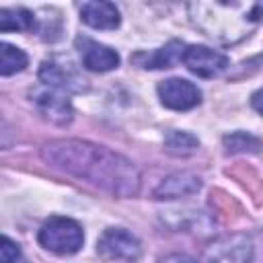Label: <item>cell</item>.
<instances>
[{
	"instance_id": "cell-3",
	"label": "cell",
	"mask_w": 263,
	"mask_h": 263,
	"mask_svg": "<svg viewBox=\"0 0 263 263\" xmlns=\"http://www.w3.org/2000/svg\"><path fill=\"white\" fill-rule=\"evenodd\" d=\"M140 240L123 228H107L97 240V253L111 263H134L140 257Z\"/></svg>"
},
{
	"instance_id": "cell-7",
	"label": "cell",
	"mask_w": 263,
	"mask_h": 263,
	"mask_svg": "<svg viewBox=\"0 0 263 263\" xmlns=\"http://www.w3.org/2000/svg\"><path fill=\"white\" fill-rule=\"evenodd\" d=\"M39 78L41 82L53 86V88H62V90H80L82 88V78L74 72L72 64H62L58 60H45L41 64L39 70Z\"/></svg>"
},
{
	"instance_id": "cell-10",
	"label": "cell",
	"mask_w": 263,
	"mask_h": 263,
	"mask_svg": "<svg viewBox=\"0 0 263 263\" xmlns=\"http://www.w3.org/2000/svg\"><path fill=\"white\" fill-rule=\"evenodd\" d=\"M37 107L39 111L53 123H68L72 119V107L66 97H60L55 92H41L37 95Z\"/></svg>"
},
{
	"instance_id": "cell-1",
	"label": "cell",
	"mask_w": 263,
	"mask_h": 263,
	"mask_svg": "<svg viewBox=\"0 0 263 263\" xmlns=\"http://www.w3.org/2000/svg\"><path fill=\"white\" fill-rule=\"evenodd\" d=\"M47 164L84 179L113 195L132 197L140 189V173L125 156L84 140H53L43 146Z\"/></svg>"
},
{
	"instance_id": "cell-13",
	"label": "cell",
	"mask_w": 263,
	"mask_h": 263,
	"mask_svg": "<svg viewBox=\"0 0 263 263\" xmlns=\"http://www.w3.org/2000/svg\"><path fill=\"white\" fill-rule=\"evenodd\" d=\"M164 146H166V152L168 154H175V156H189L197 150L199 142L195 136L187 134V132H168L166 138H164Z\"/></svg>"
},
{
	"instance_id": "cell-5",
	"label": "cell",
	"mask_w": 263,
	"mask_h": 263,
	"mask_svg": "<svg viewBox=\"0 0 263 263\" xmlns=\"http://www.w3.org/2000/svg\"><path fill=\"white\" fill-rule=\"evenodd\" d=\"M158 99L173 111H187L199 105L201 92L193 82L185 78H168L158 84Z\"/></svg>"
},
{
	"instance_id": "cell-14",
	"label": "cell",
	"mask_w": 263,
	"mask_h": 263,
	"mask_svg": "<svg viewBox=\"0 0 263 263\" xmlns=\"http://www.w3.org/2000/svg\"><path fill=\"white\" fill-rule=\"evenodd\" d=\"M25 66H27V55L23 49L10 43H0V74L2 76L21 72Z\"/></svg>"
},
{
	"instance_id": "cell-11",
	"label": "cell",
	"mask_w": 263,
	"mask_h": 263,
	"mask_svg": "<svg viewBox=\"0 0 263 263\" xmlns=\"http://www.w3.org/2000/svg\"><path fill=\"white\" fill-rule=\"evenodd\" d=\"M183 43L181 41H171L164 47L156 49L150 55H144L146 60L142 62V68H171L177 60H183Z\"/></svg>"
},
{
	"instance_id": "cell-12",
	"label": "cell",
	"mask_w": 263,
	"mask_h": 263,
	"mask_svg": "<svg viewBox=\"0 0 263 263\" xmlns=\"http://www.w3.org/2000/svg\"><path fill=\"white\" fill-rule=\"evenodd\" d=\"M35 18L27 8H2L0 10V31H29L33 29Z\"/></svg>"
},
{
	"instance_id": "cell-6",
	"label": "cell",
	"mask_w": 263,
	"mask_h": 263,
	"mask_svg": "<svg viewBox=\"0 0 263 263\" xmlns=\"http://www.w3.org/2000/svg\"><path fill=\"white\" fill-rule=\"evenodd\" d=\"M76 49L90 72H109L119 66V53L90 37H76Z\"/></svg>"
},
{
	"instance_id": "cell-2",
	"label": "cell",
	"mask_w": 263,
	"mask_h": 263,
	"mask_svg": "<svg viewBox=\"0 0 263 263\" xmlns=\"http://www.w3.org/2000/svg\"><path fill=\"white\" fill-rule=\"evenodd\" d=\"M39 245L55 255H74L84 240L82 228L72 218L51 216L39 230Z\"/></svg>"
},
{
	"instance_id": "cell-15",
	"label": "cell",
	"mask_w": 263,
	"mask_h": 263,
	"mask_svg": "<svg viewBox=\"0 0 263 263\" xmlns=\"http://www.w3.org/2000/svg\"><path fill=\"white\" fill-rule=\"evenodd\" d=\"M224 146L228 152H257L259 148V140L249 136V134H232V136H226L224 138Z\"/></svg>"
},
{
	"instance_id": "cell-4",
	"label": "cell",
	"mask_w": 263,
	"mask_h": 263,
	"mask_svg": "<svg viewBox=\"0 0 263 263\" xmlns=\"http://www.w3.org/2000/svg\"><path fill=\"white\" fill-rule=\"evenodd\" d=\"M183 64L201 78H214L228 68V58L205 45H189L183 53Z\"/></svg>"
},
{
	"instance_id": "cell-17",
	"label": "cell",
	"mask_w": 263,
	"mask_h": 263,
	"mask_svg": "<svg viewBox=\"0 0 263 263\" xmlns=\"http://www.w3.org/2000/svg\"><path fill=\"white\" fill-rule=\"evenodd\" d=\"M160 263H195L191 257H187V255H179V253H175V255H168V257H164Z\"/></svg>"
},
{
	"instance_id": "cell-8",
	"label": "cell",
	"mask_w": 263,
	"mask_h": 263,
	"mask_svg": "<svg viewBox=\"0 0 263 263\" xmlns=\"http://www.w3.org/2000/svg\"><path fill=\"white\" fill-rule=\"evenodd\" d=\"M201 187L199 177L191 175V173H175L171 177H166L156 189H154V197L156 199H177V197H187L197 193Z\"/></svg>"
},
{
	"instance_id": "cell-18",
	"label": "cell",
	"mask_w": 263,
	"mask_h": 263,
	"mask_svg": "<svg viewBox=\"0 0 263 263\" xmlns=\"http://www.w3.org/2000/svg\"><path fill=\"white\" fill-rule=\"evenodd\" d=\"M251 105H253V109H255V111L263 113V88H261V90H257V92L253 95V99H251Z\"/></svg>"
},
{
	"instance_id": "cell-9",
	"label": "cell",
	"mask_w": 263,
	"mask_h": 263,
	"mask_svg": "<svg viewBox=\"0 0 263 263\" xmlns=\"http://www.w3.org/2000/svg\"><path fill=\"white\" fill-rule=\"evenodd\" d=\"M80 18L92 29H115L121 21L113 2H86L80 8Z\"/></svg>"
},
{
	"instance_id": "cell-16",
	"label": "cell",
	"mask_w": 263,
	"mask_h": 263,
	"mask_svg": "<svg viewBox=\"0 0 263 263\" xmlns=\"http://www.w3.org/2000/svg\"><path fill=\"white\" fill-rule=\"evenodd\" d=\"M21 257V249L14 240H10L8 236H2V247H0V263H16V259Z\"/></svg>"
}]
</instances>
